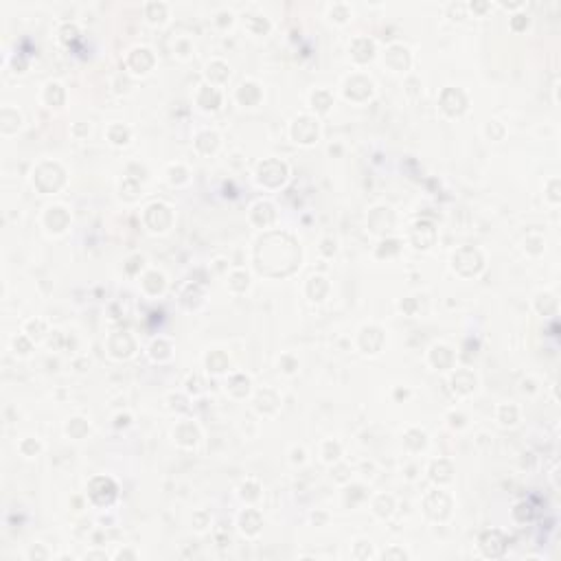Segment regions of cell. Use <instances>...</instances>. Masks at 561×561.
<instances>
[{"label":"cell","mask_w":561,"mask_h":561,"mask_svg":"<svg viewBox=\"0 0 561 561\" xmlns=\"http://www.w3.org/2000/svg\"><path fill=\"white\" fill-rule=\"evenodd\" d=\"M285 174H287L285 165H283V162H276V160H267L259 167V180L265 182V185H270V187L281 185V182L285 180Z\"/></svg>","instance_id":"obj_1"},{"label":"cell","mask_w":561,"mask_h":561,"mask_svg":"<svg viewBox=\"0 0 561 561\" xmlns=\"http://www.w3.org/2000/svg\"><path fill=\"white\" fill-rule=\"evenodd\" d=\"M292 134H294L296 143H307L309 145V143H313V140L318 138V123H316V121H312V119H307V117H303V119L296 121Z\"/></svg>","instance_id":"obj_2"},{"label":"cell","mask_w":561,"mask_h":561,"mask_svg":"<svg viewBox=\"0 0 561 561\" xmlns=\"http://www.w3.org/2000/svg\"><path fill=\"white\" fill-rule=\"evenodd\" d=\"M129 64L136 68V72H147L149 66L154 64V57H151L147 49H136L132 57H129Z\"/></svg>","instance_id":"obj_3"},{"label":"cell","mask_w":561,"mask_h":561,"mask_svg":"<svg viewBox=\"0 0 561 561\" xmlns=\"http://www.w3.org/2000/svg\"><path fill=\"white\" fill-rule=\"evenodd\" d=\"M259 526H261V517H259V513H254V511H246L244 515H241V531H244V533L254 535L256 531H259Z\"/></svg>","instance_id":"obj_4"},{"label":"cell","mask_w":561,"mask_h":561,"mask_svg":"<svg viewBox=\"0 0 561 561\" xmlns=\"http://www.w3.org/2000/svg\"><path fill=\"white\" fill-rule=\"evenodd\" d=\"M206 97H208V101H200L202 108L215 110V108L219 106V92H217V90H213V88H204L202 94H200V99H206Z\"/></svg>","instance_id":"obj_5"},{"label":"cell","mask_w":561,"mask_h":561,"mask_svg":"<svg viewBox=\"0 0 561 561\" xmlns=\"http://www.w3.org/2000/svg\"><path fill=\"white\" fill-rule=\"evenodd\" d=\"M312 101H313V108H318V110H329V106H331V97H329L327 92H316L312 97Z\"/></svg>","instance_id":"obj_6"},{"label":"cell","mask_w":561,"mask_h":561,"mask_svg":"<svg viewBox=\"0 0 561 561\" xmlns=\"http://www.w3.org/2000/svg\"><path fill=\"white\" fill-rule=\"evenodd\" d=\"M165 11H167L165 4H156V2H151L149 7H147V13H149V18L154 20V22H156V20H162V18H165Z\"/></svg>","instance_id":"obj_7"},{"label":"cell","mask_w":561,"mask_h":561,"mask_svg":"<svg viewBox=\"0 0 561 561\" xmlns=\"http://www.w3.org/2000/svg\"><path fill=\"white\" fill-rule=\"evenodd\" d=\"M156 281H162V276L158 272H151V274H147V279H145V287H147L151 294H158L160 292V287H156Z\"/></svg>","instance_id":"obj_8"},{"label":"cell","mask_w":561,"mask_h":561,"mask_svg":"<svg viewBox=\"0 0 561 561\" xmlns=\"http://www.w3.org/2000/svg\"><path fill=\"white\" fill-rule=\"evenodd\" d=\"M515 417H517V410L513 406L511 408H506V406L502 408V417H500L502 423H515Z\"/></svg>","instance_id":"obj_9"},{"label":"cell","mask_w":561,"mask_h":561,"mask_svg":"<svg viewBox=\"0 0 561 561\" xmlns=\"http://www.w3.org/2000/svg\"><path fill=\"white\" fill-rule=\"evenodd\" d=\"M338 452H340V447L335 443H327V456H324V458L327 460H335L338 458Z\"/></svg>","instance_id":"obj_10"}]
</instances>
